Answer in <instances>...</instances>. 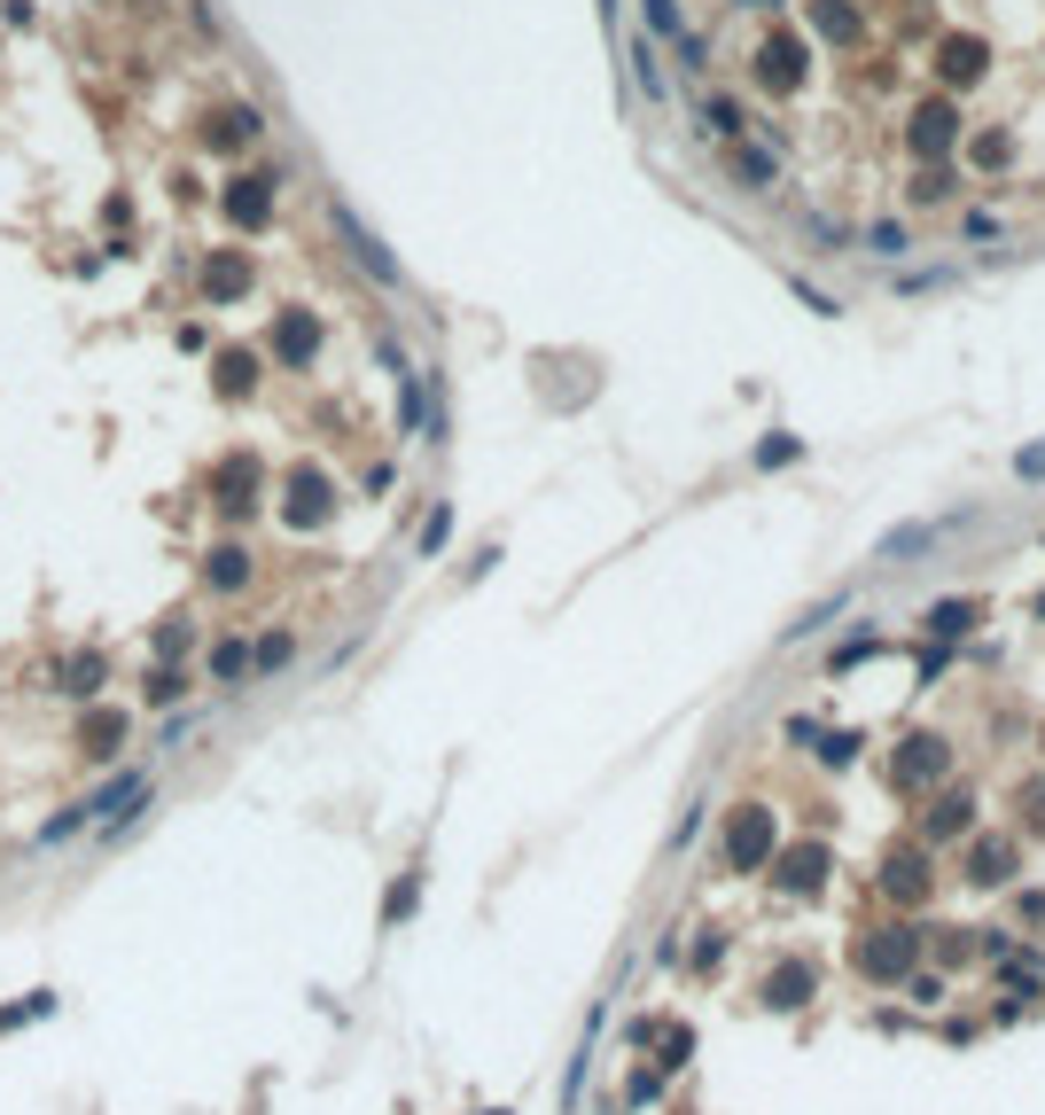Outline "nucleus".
<instances>
[{
	"mask_svg": "<svg viewBox=\"0 0 1045 1115\" xmlns=\"http://www.w3.org/2000/svg\"><path fill=\"white\" fill-rule=\"evenodd\" d=\"M913 960H921V928H905V920L898 928H875V936L858 943V968L875 975V983H905Z\"/></svg>",
	"mask_w": 1045,
	"mask_h": 1115,
	"instance_id": "nucleus-1",
	"label": "nucleus"
},
{
	"mask_svg": "<svg viewBox=\"0 0 1045 1115\" xmlns=\"http://www.w3.org/2000/svg\"><path fill=\"white\" fill-rule=\"evenodd\" d=\"M772 842H780L772 812H765V804H741V812H734V827H726V866H734V874L772 866Z\"/></svg>",
	"mask_w": 1045,
	"mask_h": 1115,
	"instance_id": "nucleus-2",
	"label": "nucleus"
},
{
	"mask_svg": "<svg viewBox=\"0 0 1045 1115\" xmlns=\"http://www.w3.org/2000/svg\"><path fill=\"white\" fill-rule=\"evenodd\" d=\"M944 764H952V749H944L936 733H921V741H905V757L890 764V781H898V788H928V781H944Z\"/></svg>",
	"mask_w": 1045,
	"mask_h": 1115,
	"instance_id": "nucleus-3",
	"label": "nucleus"
},
{
	"mask_svg": "<svg viewBox=\"0 0 1045 1115\" xmlns=\"http://www.w3.org/2000/svg\"><path fill=\"white\" fill-rule=\"evenodd\" d=\"M812 991H820V968H812V960H780V968L765 975V1006H772V1014H796Z\"/></svg>",
	"mask_w": 1045,
	"mask_h": 1115,
	"instance_id": "nucleus-4",
	"label": "nucleus"
},
{
	"mask_svg": "<svg viewBox=\"0 0 1045 1115\" xmlns=\"http://www.w3.org/2000/svg\"><path fill=\"white\" fill-rule=\"evenodd\" d=\"M632 1038H640V1046H656V1069H663V1077L694 1061V1029H686V1022H640Z\"/></svg>",
	"mask_w": 1045,
	"mask_h": 1115,
	"instance_id": "nucleus-5",
	"label": "nucleus"
},
{
	"mask_svg": "<svg viewBox=\"0 0 1045 1115\" xmlns=\"http://www.w3.org/2000/svg\"><path fill=\"white\" fill-rule=\"evenodd\" d=\"M772 882H780V890H796V897H812V890L827 882V842H804V850H789V858L772 866Z\"/></svg>",
	"mask_w": 1045,
	"mask_h": 1115,
	"instance_id": "nucleus-6",
	"label": "nucleus"
},
{
	"mask_svg": "<svg viewBox=\"0 0 1045 1115\" xmlns=\"http://www.w3.org/2000/svg\"><path fill=\"white\" fill-rule=\"evenodd\" d=\"M882 890H890L898 905H921V897H928V866H921V850H890V858H882Z\"/></svg>",
	"mask_w": 1045,
	"mask_h": 1115,
	"instance_id": "nucleus-7",
	"label": "nucleus"
},
{
	"mask_svg": "<svg viewBox=\"0 0 1045 1115\" xmlns=\"http://www.w3.org/2000/svg\"><path fill=\"white\" fill-rule=\"evenodd\" d=\"M336 234L352 242V257H360V266H367L375 281H398V266H391V250H383V242H375V234H367V227H360L352 211H343V203H336Z\"/></svg>",
	"mask_w": 1045,
	"mask_h": 1115,
	"instance_id": "nucleus-8",
	"label": "nucleus"
},
{
	"mask_svg": "<svg viewBox=\"0 0 1045 1115\" xmlns=\"http://www.w3.org/2000/svg\"><path fill=\"white\" fill-rule=\"evenodd\" d=\"M141 796H148V772H118V781H110L102 796H86L78 812H86V827H95V819H118V812H133Z\"/></svg>",
	"mask_w": 1045,
	"mask_h": 1115,
	"instance_id": "nucleus-9",
	"label": "nucleus"
},
{
	"mask_svg": "<svg viewBox=\"0 0 1045 1115\" xmlns=\"http://www.w3.org/2000/svg\"><path fill=\"white\" fill-rule=\"evenodd\" d=\"M1007 866H1014V842H976V858H968V882L999 890V882H1007Z\"/></svg>",
	"mask_w": 1045,
	"mask_h": 1115,
	"instance_id": "nucleus-10",
	"label": "nucleus"
},
{
	"mask_svg": "<svg viewBox=\"0 0 1045 1115\" xmlns=\"http://www.w3.org/2000/svg\"><path fill=\"white\" fill-rule=\"evenodd\" d=\"M968 819H976V804H968V796H944V804L928 812V827H921V835H928V842H952V835H968Z\"/></svg>",
	"mask_w": 1045,
	"mask_h": 1115,
	"instance_id": "nucleus-11",
	"label": "nucleus"
},
{
	"mask_svg": "<svg viewBox=\"0 0 1045 1115\" xmlns=\"http://www.w3.org/2000/svg\"><path fill=\"white\" fill-rule=\"evenodd\" d=\"M944 78H952V86L983 78V40H944Z\"/></svg>",
	"mask_w": 1045,
	"mask_h": 1115,
	"instance_id": "nucleus-12",
	"label": "nucleus"
},
{
	"mask_svg": "<svg viewBox=\"0 0 1045 1115\" xmlns=\"http://www.w3.org/2000/svg\"><path fill=\"white\" fill-rule=\"evenodd\" d=\"M976 617H983L976 600H936V609H928V632H936V640H960Z\"/></svg>",
	"mask_w": 1045,
	"mask_h": 1115,
	"instance_id": "nucleus-13",
	"label": "nucleus"
},
{
	"mask_svg": "<svg viewBox=\"0 0 1045 1115\" xmlns=\"http://www.w3.org/2000/svg\"><path fill=\"white\" fill-rule=\"evenodd\" d=\"M757 78H765V86H796V47H789V40H780V47L765 40V47H757Z\"/></svg>",
	"mask_w": 1045,
	"mask_h": 1115,
	"instance_id": "nucleus-14",
	"label": "nucleus"
},
{
	"mask_svg": "<svg viewBox=\"0 0 1045 1115\" xmlns=\"http://www.w3.org/2000/svg\"><path fill=\"white\" fill-rule=\"evenodd\" d=\"M289 492H297V499H289L297 523H320V515H328V476H297Z\"/></svg>",
	"mask_w": 1045,
	"mask_h": 1115,
	"instance_id": "nucleus-15",
	"label": "nucleus"
},
{
	"mask_svg": "<svg viewBox=\"0 0 1045 1115\" xmlns=\"http://www.w3.org/2000/svg\"><path fill=\"white\" fill-rule=\"evenodd\" d=\"M266 188H274V180H234V196H227V211L257 227V219H266Z\"/></svg>",
	"mask_w": 1045,
	"mask_h": 1115,
	"instance_id": "nucleus-16",
	"label": "nucleus"
},
{
	"mask_svg": "<svg viewBox=\"0 0 1045 1115\" xmlns=\"http://www.w3.org/2000/svg\"><path fill=\"white\" fill-rule=\"evenodd\" d=\"M242 577H250V554H242V547H219V554H211V585H219V593H234Z\"/></svg>",
	"mask_w": 1045,
	"mask_h": 1115,
	"instance_id": "nucleus-17",
	"label": "nucleus"
},
{
	"mask_svg": "<svg viewBox=\"0 0 1045 1115\" xmlns=\"http://www.w3.org/2000/svg\"><path fill=\"white\" fill-rule=\"evenodd\" d=\"M242 671H250V640H219V648H211V678H227V686H234Z\"/></svg>",
	"mask_w": 1045,
	"mask_h": 1115,
	"instance_id": "nucleus-18",
	"label": "nucleus"
},
{
	"mask_svg": "<svg viewBox=\"0 0 1045 1115\" xmlns=\"http://www.w3.org/2000/svg\"><path fill=\"white\" fill-rule=\"evenodd\" d=\"M289 655H297V640H289V632H266V640L250 648V671H282Z\"/></svg>",
	"mask_w": 1045,
	"mask_h": 1115,
	"instance_id": "nucleus-19",
	"label": "nucleus"
},
{
	"mask_svg": "<svg viewBox=\"0 0 1045 1115\" xmlns=\"http://www.w3.org/2000/svg\"><path fill=\"white\" fill-rule=\"evenodd\" d=\"M913 148H921V156L952 148V118H944V110H921V133H913Z\"/></svg>",
	"mask_w": 1045,
	"mask_h": 1115,
	"instance_id": "nucleus-20",
	"label": "nucleus"
},
{
	"mask_svg": "<svg viewBox=\"0 0 1045 1115\" xmlns=\"http://www.w3.org/2000/svg\"><path fill=\"white\" fill-rule=\"evenodd\" d=\"M632 78L648 86V102L663 95V70H656V47H648V40H632Z\"/></svg>",
	"mask_w": 1045,
	"mask_h": 1115,
	"instance_id": "nucleus-21",
	"label": "nucleus"
},
{
	"mask_svg": "<svg viewBox=\"0 0 1045 1115\" xmlns=\"http://www.w3.org/2000/svg\"><path fill=\"white\" fill-rule=\"evenodd\" d=\"M866 242H875V257H905V250H913V234L890 227V219H882V227H866Z\"/></svg>",
	"mask_w": 1045,
	"mask_h": 1115,
	"instance_id": "nucleus-22",
	"label": "nucleus"
},
{
	"mask_svg": "<svg viewBox=\"0 0 1045 1115\" xmlns=\"http://www.w3.org/2000/svg\"><path fill=\"white\" fill-rule=\"evenodd\" d=\"M40 1014H55V991H32L24 1006H9V1014H0V1029H24V1022H40Z\"/></svg>",
	"mask_w": 1045,
	"mask_h": 1115,
	"instance_id": "nucleus-23",
	"label": "nucleus"
},
{
	"mask_svg": "<svg viewBox=\"0 0 1045 1115\" xmlns=\"http://www.w3.org/2000/svg\"><path fill=\"white\" fill-rule=\"evenodd\" d=\"M835 617H843V593H835V600H820V609H812L804 625H789V640H812V632H827Z\"/></svg>",
	"mask_w": 1045,
	"mask_h": 1115,
	"instance_id": "nucleus-24",
	"label": "nucleus"
},
{
	"mask_svg": "<svg viewBox=\"0 0 1045 1115\" xmlns=\"http://www.w3.org/2000/svg\"><path fill=\"white\" fill-rule=\"evenodd\" d=\"M812 16H820V32H827V40H850V32H858V16H850V9H835V0H820Z\"/></svg>",
	"mask_w": 1045,
	"mask_h": 1115,
	"instance_id": "nucleus-25",
	"label": "nucleus"
},
{
	"mask_svg": "<svg viewBox=\"0 0 1045 1115\" xmlns=\"http://www.w3.org/2000/svg\"><path fill=\"white\" fill-rule=\"evenodd\" d=\"M663 1100V1069H632V1107H656Z\"/></svg>",
	"mask_w": 1045,
	"mask_h": 1115,
	"instance_id": "nucleus-26",
	"label": "nucleus"
},
{
	"mask_svg": "<svg viewBox=\"0 0 1045 1115\" xmlns=\"http://www.w3.org/2000/svg\"><path fill=\"white\" fill-rule=\"evenodd\" d=\"M796 453H804L796 438H765V445H757V468H780V461H796Z\"/></svg>",
	"mask_w": 1045,
	"mask_h": 1115,
	"instance_id": "nucleus-27",
	"label": "nucleus"
},
{
	"mask_svg": "<svg viewBox=\"0 0 1045 1115\" xmlns=\"http://www.w3.org/2000/svg\"><path fill=\"white\" fill-rule=\"evenodd\" d=\"M204 289H211V297H234V289H242V266H234V257H227V266H211Z\"/></svg>",
	"mask_w": 1045,
	"mask_h": 1115,
	"instance_id": "nucleus-28",
	"label": "nucleus"
},
{
	"mask_svg": "<svg viewBox=\"0 0 1045 1115\" xmlns=\"http://www.w3.org/2000/svg\"><path fill=\"white\" fill-rule=\"evenodd\" d=\"M820 757H827V764H850V757H858V733H820Z\"/></svg>",
	"mask_w": 1045,
	"mask_h": 1115,
	"instance_id": "nucleus-29",
	"label": "nucleus"
},
{
	"mask_svg": "<svg viewBox=\"0 0 1045 1115\" xmlns=\"http://www.w3.org/2000/svg\"><path fill=\"white\" fill-rule=\"evenodd\" d=\"M414 897H421V882H414V874H406V882H398V890H391V905H383V920H406V913H414Z\"/></svg>",
	"mask_w": 1045,
	"mask_h": 1115,
	"instance_id": "nucleus-30",
	"label": "nucleus"
},
{
	"mask_svg": "<svg viewBox=\"0 0 1045 1115\" xmlns=\"http://www.w3.org/2000/svg\"><path fill=\"white\" fill-rule=\"evenodd\" d=\"M648 24H656V32H671V40L686 32V24H679V0H648Z\"/></svg>",
	"mask_w": 1045,
	"mask_h": 1115,
	"instance_id": "nucleus-31",
	"label": "nucleus"
},
{
	"mask_svg": "<svg viewBox=\"0 0 1045 1115\" xmlns=\"http://www.w3.org/2000/svg\"><path fill=\"white\" fill-rule=\"evenodd\" d=\"M95 678H102V663L78 655V663H70V695H95Z\"/></svg>",
	"mask_w": 1045,
	"mask_h": 1115,
	"instance_id": "nucleus-32",
	"label": "nucleus"
},
{
	"mask_svg": "<svg viewBox=\"0 0 1045 1115\" xmlns=\"http://www.w3.org/2000/svg\"><path fill=\"white\" fill-rule=\"evenodd\" d=\"M703 125H711V133H734L741 110H734V102H703Z\"/></svg>",
	"mask_w": 1045,
	"mask_h": 1115,
	"instance_id": "nucleus-33",
	"label": "nucleus"
},
{
	"mask_svg": "<svg viewBox=\"0 0 1045 1115\" xmlns=\"http://www.w3.org/2000/svg\"><path fill=\"white\" fill-rule=\"evenodd\" d=\"M446 531H453V515L438 507V515H429V523H421V547H429V554H438V547H446Z\"/></svg>",
	"mask_w": 1045,
	"mask_h": 1115,
	"instance_id": "nucleus-34",
	"label": "nucleus"
},
{
	"mask_svg": "<svg viewBox=\"0 0 1045 1115\" xmlns=\"http://www.w3.org/2000/svg\"><path fill=\"white\" fill-rule=\"evenodd\" d=\"M180 686H188L180 671H156V678H148V695H156V703H180Z\"/></svg>",
	"mask_w": 1045,
	"mask_h": 1115,
	"instance_id": "nucleus-35",
	"label": "nucleus"
},
{
	"mask_svg": "<svg viewBox=\"0 0 1045 1115\" xmlns=\"http://www.w3.org/2000/svg\"><path fill=\"white\" fill-rule=\"evenodd\" d=\"M718 960H726V936H718V928H711V936H703V943H694V968H718Z\"/></svg>",
	"mask_w": 1045,
	"mask_h": 1115,
	"instance_id": "nucleus-36",
	"label": "nucleus"
},
{
	"mask_svg": "<svg viewBox=\"0 0 1045 1115\" xmlns=\"http://www.w3.org/2000/svg\"><path fill=\"white\" fill-rule=\"evenodd\" d=\"M1022 476H1045V453H1022Z\"/></svg>",
	"mask_w": 1045,
	"mask_h": 1115,
	"instance_id": "nucleus-37",
	"label": "nucleus"
},
{
	"mask_svg": "<svg viewBox=\"0 0 1045 1115\" xmlns=\"http://www.w3.org/2000/svg\"><path fill=\"white\" fill-rule=\"evenodd\" d=\"M741 9H772V0H741Z\"/></svg>",
	"mask_w": 1045,
	"mask_h": 1115,
	"instance_id": "nucleus-38",
	"label": "nucleus"
},
{
	"mask_svg": "<svg viewBox=\"0 0 1045 1115\" xmlns=\"http://www.w3.org/2000/svg\"><path fill=\"white\" fill-rule=\"evenodd\" d=\"M1037 609H1045V600H1037Z\"/></svg>",
	"mask_w": 1045,
	"mask_h": 1115,
	"instance_id": "nucleus-39",
	"label": "nucleus"
},
{
	"mask_svg": "<svg viewBox=\"0 0 1045 1115\" xmlns=\"http://www.w3.org/2000/svg\"><path fill=\"white\" fill-rule=\"evenodd\" d=\"M499 1115H507V1107H499Z\"/></svg>",
	"mask_w": 1045,
	"mask_h": 1115,
	"instance_id": "nucleus-40",
	"label": "nucleus"
}]
</instances>
